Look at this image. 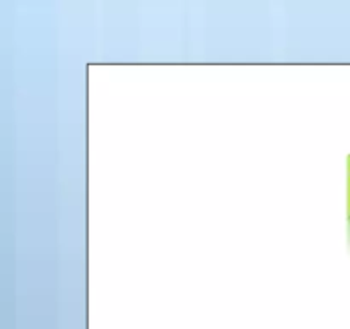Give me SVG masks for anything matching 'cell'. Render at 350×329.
<instances>
[{
    "mask_svg": "<svg viewBox=\"0 0 350 329\" xmlns=\"http://www.w3.org/2000/svg\"><path fill=\"white\" fill-rule=\"evenodd\" d=\"M347 250L350 254V228H347Z\"/></svg>",
    "mask_w": 350,
    "mask_h": 329,
    "instance_id": "obj_2",
    "label": "cell"
},
{
    "mask_svg": "<svg viewBox=\"0 0 350 329\" xmlns=\"http://www.w3.org/2000/svg\"><path fill=\"white\" fill-rule=\"evenodd\" d=\"M347 228H350V154L347 156Z\"/></svg>",
    "mask_w": 350,
    "mask_h": 329,
    "instance_id": "obj_1",
    "label": "cell"
}]
</instances>
